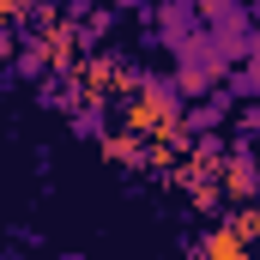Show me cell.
<instances>
[{"label":"cell","instance_id":"2","mask_svg":"<svg viewBox=\"0 0 260 260\" xmlns=\"http://www.w3.org/2000/svg\"><path fill=\"white\" fill-rule=\"evenodd\" d=\"M194 260H248V242H242V224H218L194 242Z\"/></svg>","mask_w":260,"mask_h":260},{"label":"cell","instance_id":"1","mask_svg":"<svg viewBox=\"0 0 260 260\" xmlns=\"http://www.w3.org/2000/svg\"><path fill=\"white\" fill-rule=\"evenodd\" d=\"M176 115H182V103H176V91H170V85H164V79H145V85H139V91H133V127L145 133H170L176 127Z\"/></svg>","mask_w":260,"mask_h":260}]
</instances>
